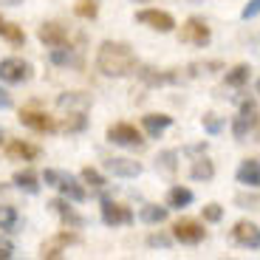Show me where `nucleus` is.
<instances>
[{"label": "nucleus", "mask_w": 260, "mask_h": 260, "mask_svg": "<svg viewBox=\"0 0 260 260\" xmlns=\"http://www.w3.org/2000/svg\"><path fill=\"white\" fill-rule=\"evenodd\" d=\"M257 14H260V0H249L246 6H243V14H241V17H243V20H252V17H257Z\"/></svg>", "instance_id": "33"}, {"label": "nucleus", "mask_w": 260, "mask_h": 260, "mask_svg": "<svg viewBox=\"0 0 260 260\" xmlns=\"http://www.w3.org/2000/svg\"><path fill=\"white\" fill-rule=\"evenodd\" d=\"M0 37H6L9 43H14V46L26 43V34H23V28H17L14 23H9V20H3V17H0Z\"/></svg>", "instance_id": "22"}, {"label": "nucleus", "mask_w": 260, "mask_h": 260, "mask_svg": "<svg viewBox=\"0 0 260 260\" xmlns=\"http://www.w3.org/2000/svg\"><path fill=\"white\" fill-rule=\"evenodd\" d=\"M85 124H88L85 113H68V119L62 122V130L65 133H79V130H85Z\"/></svg>", "instance_id": "28"}, {"label": "nucleus", "mask_w": 260, "mask_h": 260, "mask_svg": "<svg viewBox=\"0 0 260 260\" xmlns=\"http://www.w3.org/2000/svg\"><path fill=\"white\" fill-rule=\"evenodd\" d=\"M108 139H111L113 144H122V147H142L144 144L139 127L136 124H127V122L111 124V127H108Z\"/></svg>", "instance_id": "3"}, {"label": "nucleus", "mask_w": 260, "mask_h": 260, "mask_svg": "<svg viewBox=\"0 0 260 260\" xmlns=\"http://www.w3.org/2000/svg\"><path fill=\"white\" fill-rule=\"evenodd\" d=\"M59 189H62V195H65V198H71V201H77V204L88 198L85 187H79V184L74 181L71 176H62V178H59Z\"/></svg>", "instance_id": "18"}, {"label": "nucleus", "mask_w": 260, "mask_h": 260, "mask_svg": "<svg viewBox=\"0 0 260 260\" xmlns=\"http://www.w3.org/2000/svg\"><path fill=\"white\" fill-rule=\"evenodd\" d=\"M204 127H207L209 133H218V130H221V122H218L212 113H207V116H204Z\"/></svg>", "instance_id": "35"}, {"label": "nucleus", "mask_w": 260, "mask_h": 260, "mask_svg": "<svg viewBox=\"0 0 260 260\" xmlns=\"http://www.w3.org/2000/svg\"><path fill=\"white\" fill-rule=\"evenodd\" d=\"M14 187H20V189H26V192H37L40 189V184H37V176H34L31 170H20V173H14Z\"/></svg>", "instance_id": "21"}, {"label": "nucleus", "mask_w": 260, "mask_h": 260, "mask_svg": "<svg viewBox=\"0 0 260 260\" xmlns=\"http://www.w3.org/2000/svg\"><path fill=\"white\" fill-rule=\"evenodd\" d=\"M249 82V65H235L232 71H226V85L232 88H241Z\"/></svg>", "instance_id": "25"}, {"label": "nucleus", "mask_w": 260, "mask_h": 260, "mask_svg": "<svg viewBox=\"0 0 260 260\" xmlns=\"http://www.w3.org/2000/svg\"><path fill=\"white\" fill-rule=\"evenodd\" d=\"M232 238L246 249H260V226L252 221H238L232 229Z\"/></svg>", "instance_id": "9"}, {"label": "nucleus", "mask_w": 260, "mask_h": 260, "mask_svg": "<svg viewBox=\"0 0 260 260\" xmlns=\"http://www.w3.org/2000/svg\"><path fill=\"white\" fill-rule=\"evenodd\" d=\"M142 124H144V130H147L150 139H158L164 130L173 124V116H167V113H147V116L142 119Z\"/></svg>", "instance_id": "16"}, {"label": "nucleus", "mask_w": 260, "mask_h": 260, "mask_svg": "<svg viewBox=\"0 0 260 260\" xmlns=\"http://www.w3.org/2000/svg\"><path fill=\"white\" fill-rule=\"evenodd\" d=\"M105 170L116 178H136L142 176V164L133 161V158H108L105 161Z\"/></svg>", "instance_id": "10"}, {"label": "nucleus", "mask_w": 260, "mask_h": 260, "mask_svg": "<svg viewBox=\"0 0 260 260\" xmlns=\"http://www.w3.org/2000/svg\"><path fill=\"white\" fill-rule=\"evenodd\" d=\"M17 226V209L14 207H0V229H6V232H14Z\"/></svg>", "instance_id": "27"}, {"label": "nucleus", "mask_w": 260, "mask_h": 260, "mask_svg": "<svg viewBox=\"0 0 260 260\" xmlns=\"http://www.w3.org/2000/svg\"><path fill=\"white\" fill-rule=\"evenodd\" d=\"M221 218H223V207H221V204H207V207H204V221L218 223Z\"/></svg>", "instance_id": "32"}, {"label": "nucleus", "mask_w": 260, "mask_h": 260, "mask_svg": "<svg viewBox=\"0 0 260 260\" xmlns=\"http://www.w3.org/2000/svg\"><path fill=\"white\" fill-rule=\"evenodd\" d=\"M238 181L252 189L260 187V161L257 158H243L241 167H238Z\"/></svg>", "instance_id": "15"}, {"label": "nucleus", "mask_w": 260, "mask_h": 260, "mask_svg": "<svg viewBox=\"0 0 260 260\" xmlns=\"http://www.w3.org/2000/svg\"><path fill=\"white\" fill-rule=\"evenodd\" d=\"M59 178H62V173H57V170H46V173H43V181H46L48 187H59Z\"/></svg>", "instance_id": "34"}, {"label": "nucleus", "mask_w": 260, "mask_h": 260, "mask_svg": "<svg viewBox=\"0 0 260 260\" xmlns=\"http://www.w3.org/2000/svg\"><path fill=\"white\" fill-rule=\"evenodd\" d=\"M51 62H54V65H65V68H68V65H79V57L71 51V48L57 46V48L51 51Z\"/></svg>", "instance_id": "24"}, {"label": "nucleus", "mask_w": 260, "mask_h": 260, "mask_svg": "<svg viewBox=\"0 0 260 260\" xmlns=\"http://www.w3.org/2000/svg\"><path fill=\"white\" fill-rule=\"evenodd\" d=\"M189 176L195 178V181H209V178L215 176V164L209 161V158H195V164H192V170H189Z\"/></svg>", "instance_id": "20"}, {"label": "nucleus", "mask_w": 260, "mask_h": 260, "mask_svg": "<svg viewBox=\"0 0 260 260\" xmlns=\"http://www.w3.org/2000/svg\"><path fill=\"white\" fill-rule=\"evenodd\" d=\"M139 79H142L144 85H150V88H158V85H173L181 79V74L176 71H158V68H150V65H142V68H136Z\"/></svg>", "instance_id": "8"}, {"label": "nucleus", "mask_w": 260, "mask_h": 260, "mask_svg": "<svg viewBox=\"0 0 260 260\" xmlns=\"http://www.w3.org/2000/svg\"><path fill=\"white\" fill-rule=\"evenodd\" d=\"M142 221L144 223H161V221H167V207H144L142 209Z\"/></svg>", "instance_id": "26"}, {"label": "nucleus", "mask_w": 260, "mask_h": 260, "mask_svg": "<svg viewBox=\"0 0 260 260\" xmlns=\"http://www.w3.org/2000/svg\"><path fill=\"white\" fill-rule=\"evenodd\" d=\"M181 43H189V46H198V48H204L212 40V31H209V26L204 23L201 17H189L187 23L181 26Z\"/></svg>", "instance_id": "2"}, {"label": "nucleus", "mask_w": 260, "mask_h": 260, "mask_svg": "<svg viewBox=\"0 0 260 260\" xmlns=\"http://www.w3.org/2000/svg\"><path fill=\"white\" fill-rule=\"evenodd\" d=\"M147 243H150V246H170V238H167V235H150Z\"/></svg>", "instance_id": "37"}, {"label": "nucleus", "mask_w": 260, "mask_h": 260, "mask_svg": "<svg viewBox=\"0 0 260 260\" xmlns=\"http://www.w3.org/2000/svg\"><path fill=\"white\" fill-rule=\"evenodd\" d=\"M14 254V246H12V241H6V238H3V241H0V260H9Z\"/></svg>", "instance_id": "36"}, {"label": "nucleus", "mask_w": 260, "mask_h": 260, "mask_svg": "<svg viewBox=\"0 0 260 260\" xmlns=\"http://www.w3.org/2000/svg\"><path fill=\"white\" fill-rule=\"evenodd\" d=\"M6 153H9V158H17V161H31V158L40 156V147L28 142H9Z\"/></svg>", "instance_id": "17"}, {"label": "nucleus", "mask_w": 260, "mask_h": 260, "mask_svg": "<svg viewBox=\"0 0 260 260\" xmlns=\"http://www.w3.org/2000/svg\"><path fill=\"white\" fill-rule=\"evenodd\" d=\"M96 68L105 77H127V74H136L139 59H136V54L130 51V46L105 40L96 51Z\"/></svg>", "instance_id": "1"}, {"label": "nucleus", "mask_w": 260, "mask_h": 260, "mask_svg": "<svg viewBox=\"0 0 260 260\" xmlns=\"http://www.w3.org/2000/svg\"><path fill=\"white\" fill-rule=\"evenodd\" d=\"M6 3H20V0H6Z\"/></svg>", "instance_id": "39"}, {"label": "nucleus", "mask_w": 260, "mask_h": 260, "mask_svg": "<svg viewBox=\"0 0 260 260\" xmlns=\"http://www.w3.org/2000/svg\"><path fill=\"white\" fill-rule=\"evenodd\" d=\"M57 108L59 111H68V113H85L91 108V96L82 91H71V93H62L57 99Z\"/></svg>", "instance_id": "11"}, {"label": "nucleus", "mask_w": 260, "mask_h": 260, "mask_svg": "<svg viewBox=\"0 0 260 260\" xmlns=\"http://www.w3.org/2000/svg\"><path fill=\"white\" fill-rule=\"evenodd\" d=\"M136 20L142 23V26H150V28H156V31H164V34L176 28L173 14L161 12V9H142V12H136Z\"/></svg>", "instance_id": "4"}, {"label": "nucleus", "mask_w": 260, "mask_h": 260, "mask_svg": "<svg viewBox=\"0 0 260 260\" xmlns=\"http://www.w3.org/2000/svg\"><path fill=\"white\" fill-rule=\"evenodd\" d=\"M204 235H207V229H204L198 221H178L176 226H173V238L181 241V243H189V246L201 243Z\"/></svg>", "instance_id": "7"}, {"label": "nucleus", "mask_w": 260, "mask_h": 260, "mask_svg": "<svg viewBox=\"0 0 260 260\" xmlns=\"http://www.w3.org/2000/svg\"><path fill=\"white\" fill-rule=\"evenodd\" d=\"M28 77H31V68H28V62H23V59L9 57V59L0 62V79H3V82L20 85V82H26Z\"/></svg>", "instance_id": "5"}, {"label": "nucleus", "mask_w": 260, "mask_h": 260, "mask_svg": "<svg viewBox=\"0 0 260 260\" xmlns=\"http://www.w3.org/2000/svg\"><path fill=\"white\" fill-rule=\"evenodd\" d=\"M257 91H260V82H257Z\"/></svg>", "instance_id": "42"}, {"label": "nucleus", "mask_w": 260, "mask_h": 260, "mask_svg": "<svg viewBox=\"0 0 260 260\" xmlns=\"http://www.w3.org/2000/svg\"><path fill=\"white\" fill-rule=\"evenodd\" d=\"M257 124V108H254V102H243L241 105V113L235 116V122H232V133H235V139H243L249 133V130Z\"/></svg>", "instance_id": "6"}, {"label": "nucleus", "mask_w": 260, "mask_h": 260, "mask_svg": "<svg viewBox=\"0 0 260 260\" xmlns=\"http://www.w3.org/2000/svg\"><path fill=\"white\" fill-rule=\"evenodd\" d=\"M51 207L57 209L59 215H62V221H65V223H71V226H82V223H85L82 215H77V212H74V209L68 207L65 201H51Z\"/></svg>", "instance_id": "23"}, {"label": "nucleus", "mask_w": 260, "mask_h": 260, "mask_svg": "<svg viewBox=\"0 0 260 260\" xmlns=\"http://www.w3.org/2000/svg\"><path fill=\"white\" fill-rule=\"evenodd\" d=\"M0 139H3V130H0Z\"/></svg>", "instance_id": "41"}, {"label": "nucleus", "mask_w": 260, "mask_h": 260, "mask_svg": "<svg viewBox=\"0 0 260 260\" xmlns=\"http://www.w3.org/2000/svg\"><path fill=\"white\" fill-rule=\"evenodd\" d=\"M37 37L46 43V46L57 48V46H68V31H65V26H59V23H43L37 31Z\"/></svg>", "instance_id": "13"}, {"label": "nucleus", "mask_w": 260, "mask_h": 260, "mask_svg": "<svg viewBox=\"0 0 260 260\" xmlns=\"http://www.w3.org/2000/svg\"><path fill=\"white\" fill-rule=\"evenodd\" d=\"M74 12H77L79 17H85V20L96 17V12H99V0H79L77 6H74Z\"/></svg>", "instance_id": "29"}, {"label": "nucleus", "mask_w": 260, "mask_h": 260, "mask_svg": "<svg viewBox=\"0 0 260 260\" xmlns=\"http://www.w3.org/2000/svg\"><path fill=\"white\" fill-rule=\"evenodd\" d=\"M156 167L167 170V173H173L176 170V150H164L161 156L156 158Z\"/></svg>", "instance_id": "31"}, {"label": "nucleus", "mask_w": 260, "mask_h": 260, "mask_svg": "<svg viewBox=\"0 0 260 260\" xmlns=\"http://www.w3.org/2000/svg\"><path fill=\"white\" fill-rule=\"evenodd\" d=\"M102 221L108 226H119V223H133V212L122 204H113V201H105L102 204Z\"/></svg>", "instance_id": "12"}, {"label": "nucleus", "mask_w": 260, "mask_h": 260, "mask_svg": "<svg viewBox=\"0 0 260 260\" xmlns=\"http://www.w3.org/2000/svg\"><path fill=\"white\" fill-rule=\"evenodd\" d=\"M0 108H12V96H9L3 88H0Z\"/></svg>", "instance_id": "38"}, {"label": "nucleus", "mask_w": 260, "mask_h": 260, "mask_svg": "<svg viewBox=\"0 0 260 260\" xmlns=\"http://www.w3.org/2000/svg\"><path fill=\"white\" fill-rule=\"evenodd\" d=\"M82 181H85V184H91L93 189H102V187H105L102 173H99V170H93V167H85V170H82Z\"/></svg>", "instance_id": "30"}, {"label": "nucleus", "mask_w": 260, "mask_h": 260, "mask_svg": "<svg viewBox=\"0 0 260 260\" xmlns=\"http://www.w3.org/2000/svg\"><path fill=\"white\" fill-rule=\"evenodd\" d=\"M139 3H147V0H139Z\"/></svg>", "instance_id": "40"}, {"label": "nucleus", "mask_w": 260, "mask_h": 260, "mask_svg": "<svg viewBox=\"0 0 260 260\" xmlns=\"http://www.w3.org/2000/svg\"><path fill=\"white\" fill-rule=\"evenodd\" d=\"M192 189H187V187H173L167 192V204L170 207H176V209H181V207H189L192 204Z\"/></svg>", "instance_id": "19"}, {"label": "nucleus", "mask_w": 260, "mask_h": 260, "mask_svg": "<svg viewBox=\"0 0 260 260\" xmlns=\"http://www.w3.org/2000/svg\"><path fill=\"white\" fill-rule=\"evenodd\" d=\"M20 122L26 124V127L37 130V133H51V130H57L54 119L46 116V113H40V111H20Z\"/></svg>", "instance_id": "14"}]
</instances>
